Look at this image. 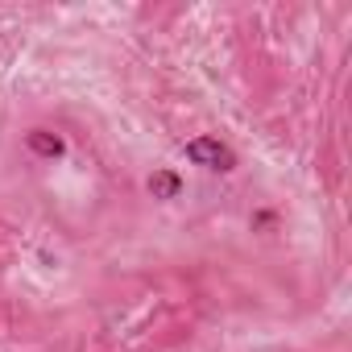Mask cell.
Listing matches in <instances>:
<instances>
[{"instance_id": "obj_2", "label": "cell", "mask_w": 352, "mask_h": 352, "mask_svg": "<svg viewBox=\"0 0 352 352\" xmlns=\"http://www.w3.org/2000/svg\"><path fill=\"white\" fill-rule=\"evenodd\" d=\"M25 145H30L38 157H58V153H63V137H54L50 129H30V133H25Z\"/></svg>"}, {"instance_id": "obj_1", "label": "cell", "mask_w": 352, "mask_h": 352, "mask_svg": "<svg viewBox=\"0 0 352 352\" xmlns=\"http://www.w3.org/2000/svg\"><path fill=\"white\" fill-rule=\"evenodd\" d=\"M187 157H191L195 166L220 170V174H228V170L236 166V153H232L220 137H195V141H187Z\"/></svg>"}, {"instance_id": "obj_3", "label": "cell", "mask_w": 352, "mask_h": 352, "mask_svg": "<svg viewBox=\"0 0 352 352\" xmlns=\"http://www.w3.org/2000/svg\"><path fill=\"white\" fill-rule=\"evenodd\" d=\"M149 191H153V199H174L183 191V179L174 170H157L153 179H149Z\"/></svg>"}]
</instances>
